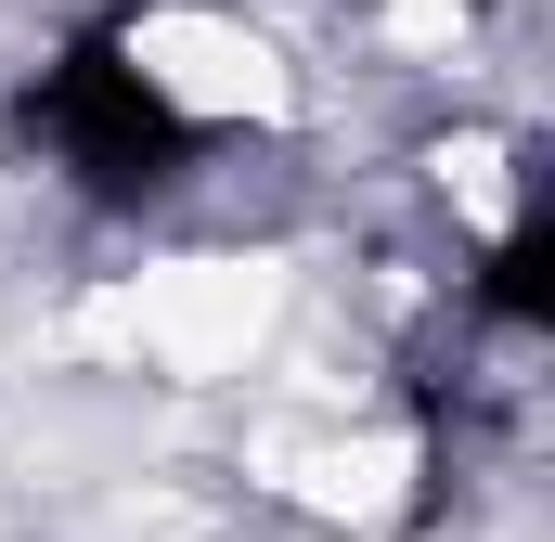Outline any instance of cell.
<instances>
[{
  "instance_id": "obj_1",
  "label": "cell",
  "mask_w": 555,
  "mask_h": 542,
  "mask_svg": "<svg viewBox=\"0 0 555 542\" xmlns=\"http://www.w3.org/2000/svg\"><path fill=\"white\" fill-rule=\"evenodd\" d=\"M26 117L65 142V168H78L91 194H142V181H168V168L194 155V130L155 104V78H142L117 39H78V52L39 78V104H26Z\"/></svg>"
},
{
  "instance_id": "obj_2",
  "label": "cell",
  "mask_w": 555,
  "mask_h": 542,
  "mask_svg": "<svg viewBox=\"0 0 555 542\" xmlns=\"http://www.w3.org/2000/svg\"><path fill=\"white\" fill-rule=\"evenodd\" d=\"M478 297H491L504 323H543V310H555V284H543V220H517V233L491 246V284H478Z\"/></svg>"
}]
</instances>
